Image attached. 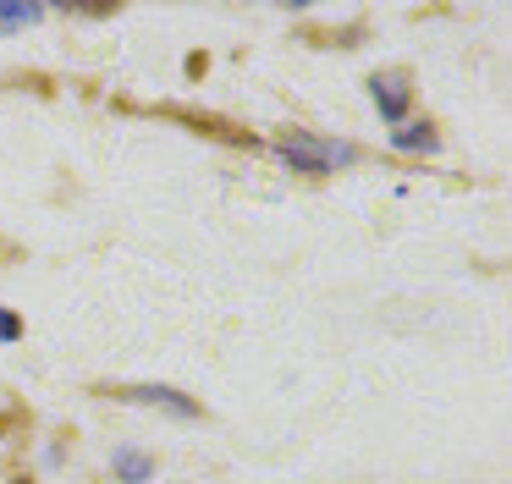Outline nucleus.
Segmentation results:
<instances>
[{"mask_svg":"<svg viewBox=\"0 0 512 484\" xmlns=\"http://www.w3.org/2000/svg\"><path fill=\"white\" fill-rule=\"evenodd\" d=\"M369 94H375V105H380V116H386V121H402V116H408V105H413V88H408V77H402V72H375V77H369Z\"/></svg>","mask_w":512,"mask_h":484,"instance_id":"2","label":"nucleus"},{"mask_svg":"<svg viewBox=\"0 0 512 484\" xmlns=\"http://www.w3.org/2000/svg\"><path fill=\"white\" fill-rule=\"evenodd\" d=\"M23 336V319L17 314H6V308H0V341H17Z\"/></svg>","mask_w":512,"mask_h":484,"instance_id":"7","label":"nucleus"},{"mask_svg":"<svg viewBox=\"0 0 512 484\" xmlns=\"http://www.w3.org/2000/svg\"><path fill=\"white\" fill-rule=\"evenodd\" d=\"M127 402H160V407H171V413H182V418H193L199 407L188 402V396H177L171 385H133V391H122Z\"/></svg>","mask_w":512,"mask_h":484,"instance_id":"3","label":"nucleus"},{"mask_svg":"<svg viewBox=\"0 0 512 484\" xmlns=\"http://www.w3.org/2000/svg\"><path fill=\"white\" fill-rule=\"evenodd\" d=\"M397 149H424V154H435V149H441V138H435V132L419 121V132H413V127L397 132Z\"/></svg>","mask_w":512,"mask_h":484,"instance_id":"6","label":"nucleus"},{"mask_svg":"<svg viewBox=\"0 0 512 484\" xmlns=\"http://www.w3.org/2000/svg\"><path fill=\"white\" fill-rule=\"evenodd\" d=\"M111 468H116V479H122V484H149V479H155V457H144V451H116Z\"/></svg>","mask_w":512,"mask_h":484,"instance_id":"4","label":"nucleus"},{"mask_svg":"<svg viewBox=\"0 0 512 484\" xmlns=\"http://www.w3.org/2000/svg\"><path fill=\"white\" fill-rule=\"evenodd\" d=\"M276 154L292 165V171H309V176H325L336 165L353 160V143H331V138H314V132H287L276 143Z\"/></svg>","mask_w":512,"mask_h":484,"instance_id":"1","label":"nucleus"},{"mask_svg":"<svg viewBox=\"0 0 512 484\" xmlns=\"http://www.w3.org/2000/svg\"><path fill=\"white\" fill-rule=\"evenodd\" d=\"M45 17V6H34V0H12V6H0V33H23V28H34V22Z\"/></svg>","mask_w":512,"mask_h":484,"instance_id":"5","label":"nucleus"}]
</instances>
